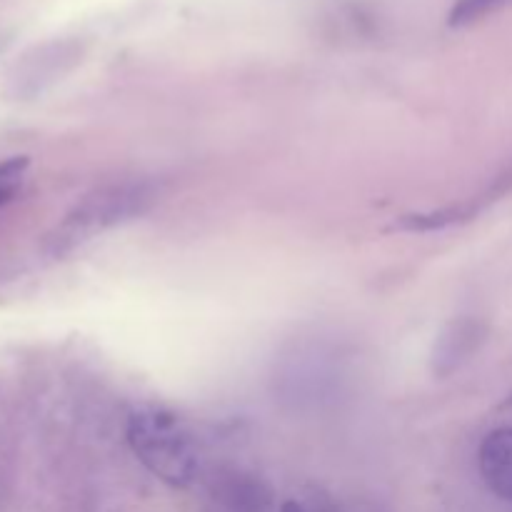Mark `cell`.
Returning <instances> with one entry per match:
<instances>
[{
    "label": "cell",
    "instance_id": "obj_5",
    "mask_svg": "<svg viewBox=\"0 0 512 512\" xmlns=\"http://www.w3.org/2000/svg\"><path fill=\"white\" fill-rule=\"evenodd\" d=\"M483 200L473 198L465 200V203L445 205L438 210H423V213H408L403 218L395 220V230H405V233H435V230L453 228V225H463L468 220L478 218V213L483 210Z\"/></svg>",
    "mask_w": 512,
    "mask_h": 512
},
{
    "label": "cell",
    "instance_id": "obj_3",
    "mask_svg": "<svg viewBox=\"0 0 512 512\" xmlns=\"http://www.w3.org/2000/svg\"><path fill=\"white\" fill-rule=\"evenodd\" d=\"M485 340V325L475 318H455L435 335L430 348V373L445 380L453 375Z\"/></svg>",
    "mask_w": 512,
    "mask_h": 512
},
{
    "label": "cell",
    "instance_id": "obj_1",
    "mask_svg": "<svg viewBox=\"0 0 512 512\" xmlns=\"http://www.w3.org/2000/svg\"><path fill=\"white\" fill-rule=\"evenodd\" d=\"M128 445L135 458L158 480L173 488H188L198 473L190 435L178 418L163 410H140L128 420Z\"/></svg>",
    "mask_w": 512,
    "mask_h": 512
},
{
    "label": "cell",
    "instance_id": "obj_7",
    "mask_svg": "<svg viewBox=\"0 0 512 512\" xmlns=\"http://www.w3.org/2000/svg\"><path fill=\"white\" fill-rule=\"evenodd\" d=\"M15 195V188H0V208H3L5 203H10Z\"/></svg>",
    "mask_w": 512,
    "mask_h": 512
},
{
    "label": "cell",
    "instance_id": "obj_6",
    "mask_svg": "<svg viewBox=\"0 0 512 512\" xmlns=\"http://www.w3.org/2000/svg\"><path fill=\"white\" fill-rule=\"evenodd\" d=\"M505 3L508 0H455L450 5L448 25L450 28H468V25H475L488 18V15H493Z\"/></svg>",
    "mask_w": 512,
    "mask_h": 512
},
{
    "label": "cell",
    "instance_id": "obj_2",
    "mask_svg": "<svg viewBox=\"0 0 512 512\" xmlns=\"http://www.w3.org/2000/svg\"><path fill=\"white\" fill-rule=\"evenodd\" d=\"M143 188H113L100 190L98 195L85 198L73 213L68 215L63 225H60V243H75L83 240L85 235L95 233V230L113 225L118 220L128 218V215L138 213L140 205L145 203Z\"/></svg>",
    "mask_w": 512,
    "mask_h": 512
},
{
    "label": "cell",
    "instance_id": "obj_4",
    "mask_svg": "<svg viewBox=\"0 0 512 512\" xmlns=\"http://www.w3.org/2000/svg\"><path fill=\"white\" fill-rule=\"evenodd\" d=\"M478 465L490 493L512 503V428L493 430L483 440Z\"/></svg>",
    "mask_w": 512,
    "mask_h": 512
},
{
    "label": "cell",
    "instance_id": "obj_8",
    "mask_svg": "<svg viewBox=\"0 0 512 512\" xmlns=\"http://www.w3.org/2000/svg\"><path fill=\"white\" fill-rule=\"evenodd\" d=\"M280 512H305V510H303V505L295 503V500H288V503H285L283 508H280Z\"/></svg>",
    "mask_w": 512,
    "mask_h": 512
}]
</instances>
